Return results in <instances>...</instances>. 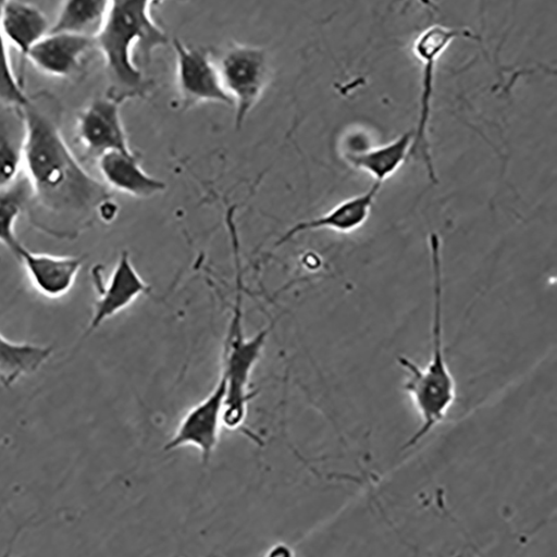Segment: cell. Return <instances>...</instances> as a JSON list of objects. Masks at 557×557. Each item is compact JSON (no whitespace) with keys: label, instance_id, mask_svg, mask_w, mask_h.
Listing matches in <instances>:
<instances>
[{"label":"cell","instance_id":"obj_7","mask_svg":"<svg viewBox=\"0 0 557 557\" xmlns=\"http://www.w3.org/2000/svg\"><path fill=\"white\" fill-rule=\"evenodd\" d=\"M172 46L180 106L184 110L208 103L231 107L213 54L178 38L172 40Z\"/></svg>","mask_w":557,"mask_h":557},{"label":"cell","instance_id":"obj_8","mask_svg":"<svg viewBox=\"0 0 557 557\" xmlns=\"http://www.w3.org/2000/svg\"><path fill=\"white\" fill-rule=\"evenodd\" d=\"M122 103L106 95L84 108L76 120V139L97 160L114 151H132L123 123Z\"/></svg>","mask_w":557,"mask_h":557},{"label":"cell","instance_id":"obj_4","mask_svg":"<svg viewBox=\"0 0 557 557\" xmlns=\"http://www.w3.org/2000/svg\"><path fill=\"white\" fill-rule=\"evenodd\" d=\"M242 281V272L238 269L237 298L224 343L221 366V373L226 380L222 425L228 431L240 430L247 420L248 406L256 395L250 391L251 374L272 331V326H270L251 338L246 337L243 322Z\"/></svg>","mask_w":557,"mask_h":557},{"label":"cell","instance_id":"obj_13","mask_svg":"<svg viewBox=\"0 0 557 557\" xmlns=\"http://www.w3.org/2000/svg\"><path fill=\"white\" fill-rule=\"evenodd\" d=\"M382 187V183L374 182L367 193L347 199L319 216L297 222L276 242L275 247L284 246L311 231L331 230L338 234H350L367 222Z\"/></svg>","mask_w":557,"mask_h":557},{"label":"cell","instance_id":"obj_2","mask_svg":"<svg viewBox=\"0 0 557 557\" xmlns=\"http://www.w3.org/2000/svg\"><path fill=\"white\" fill-rule=\"evenodd\" d=\"M156 2L111 0L104 23L95 38L106 64L107 95L122 104L144 99L151 90V82L136 62V50L149 63L153 53L170 42L166 33L153 20Z\"/></svg>","mask_w":557,"mask_h":557},{"label":"cell","instance_id":"obj_5","mask_svg":"<svg viewBox=\"0 0 557 557\" xmlns=\"http://www.w3.org/2000/svg\"><path fill=\"white\" fill-rule=\"evenodd\" d=\"M213 57L231 107L235 108L236 126L240 129L272 79L269 53L260 46L231 42Z\"/></svg>","mask_w":557,"mask_h":557},{"label":"cell","instance_id":"obj_18","mask_svg":"<svg viewBox=\"0 0 557 557\" xmlns=\"http://www.w3.org/2000/svg\"><path fill=\"white\" fill-rule=\"evenodd\" d=\"M52 354L50 346L16 343L0 334V386L10 388L22 379L37 373Z\"/></svg>","mask_w":557,"mask_h":557},{"label":"cell","instance_id":"obj_19","mask_svg":"<svg viewBox=\"0 0 557 557\" xmlns=\"http://www.w3.org/2000/svg\"><path fill=\"white\" fill-rule=\"evenodd\" d=\"M111 0H63L50 32L96 38L107 17Z\"/></svg>","mask_w":557,"mask_h":557},{"label":"cell","instance_id":"obj_11","mask_svg":"<svg viewBox=\"0 0 557 557\" xmlns=\"http://www.w3.org/2000/svg\"><path fill=\"white\" fill-rule=\"evenodd\" d=\"M96 49L95 38L50 32L34 46L26 61L45 75L69 78L79 71L89 52Z\"/></svg>","mask_w":557,"mask_h":557},{"label":"cell","instance_id":"obj_15","mask_svg":"<svg viewBox=\"0 0 557 557\" xmlns=\"http://www.w3.org/2000/svg\"><path fill=\"white\" fill-rule=\"evenodd\" d=\"M2 29L7 44L26 60L34 46L50 33L51 26L48 17L35 5L10 0L4 10Z\"/></svg>","mask_w":557,"mask_h":557},{"label":"cell","instance_id":"obj_16","mask_svg":"<svg viewBox=\"0 0 557 557\" xmlns=\"http://www.w3.org/2000/svg\"><path fill=\"white\" fill-rule=\"evenodd\" d=\"M26 126L22 110L0 103V189L23 172Z\"/></svg>","mask_w":557,"mask_h":557},{"label":"cell","instance_id":"obj_10","mask_svg":"<svg viewBox=\"0 0 557 557\" xmlns=\"http://www.w3.org/2000/svg\"><path fill=\"white\" fill-rule=\"evenodd\" d=\"M95 282L97 300L87 335L98 331L106 321L128 308L139 297L151 293L150 285L137 272L127 251L120 255L108 281L98 272L95 274Z\"/></svg>","mask_w":557,"mask_h":557},{"label":"cell","instance_id":"obj_6","mask_svg":"<svg viewBox=\"0 0 557 557\" xmlns=\"http://www.w3.org/2000/svg\"><path fill=\"white\" fill-rule=\"evenodd\" d=\"M461 36L470 37L472 35L468 32L434 25L418 36L412 46L413 54L422 62L424 71L420 119H418L417 128L413 131L411 154L424 162L429 176L433 182L437 181V175L431 151L429 127L432 115L435 70L438 60L449 48L450 44Z\"/></svg>","mask_w":557,"mask_h":557},{"label":"cell","instance_id":"obj_22","mask_svg":"<svg viewBox=\"0 0 557 557\" xmlns=\"http://www.w3.org/2000/svg\"><path fill=\"white\" fill-rule=\"evenodd\" d=\"M289 553H293L288 546L284 544L275 545L271 550L269 555H275V556H288Z\"/></svg>","mask_w":557,"mask_h":557},{"label":"cell","instance_id":"obj_12","mask_svg":"<svg viewBox=\"0 0 557 557\" xmlns=\"http://www.w3.org/2000/svg\"><path fill=\"white\" fill-rule=\"evenodd\" d=\"M23 265L33 288L42 297L60 299L74 287L84 259L33 252L24 245L14 256Z\"/></svg>","mask_w":557,"mask_h":557},{"label":"cell","instance_id":"obj_17","mask_svg":"<svg viewBox=\"0 0 557 557\" xmlns=\"http://www.w3.org/2000/svg\"><path fill=\"white\" fill-rule=\"evenodd\" d=\"M413 131L407 132L394 141L374 149L346 153L348 163L357 170L374 177L375 182L384 183L391 178L411 156Z\"/></svg>","mask_w":557,"mask_h":557},{"label":"cell","instance_id":"obj_21","mask_svg":"<svg viewBox=\"0 0 557 557\" xmlns=\"http://www.w3.org/2000/svg\"><path fill=\"white\" fill-rule=\"evenodd\" d=\"M10 0H0V103L22 109L28 103L29 97L13 70L9 45L2 29L3 14Z\"/></svg>","mask_w":557,"mask_h":557},{"label":"cell","instance_id":"obj_3","mask_svg":"<svg viewBox=\"0 0 557 557\" xmlns=\"http://www.w3.org/2000/svg\"><path fill=\"white\" fill-rule=\"evenodd\" d=\"M433 272L432 351L425 367L406 356H398V364L407 373L405 391L409 395L422 424L405 444L403 450L414 447L444 422L456 400V382L444 351L443 334V265L442 243L437 234L430 237Z\"/></svg>","mask_w":557,"mask_h":557},{"label":"cell","instance_id":"obj_20","mask_svg":"<svg viewBox=\"0 0 557 557\" xmlns=\"http://www.w3.org/2000/svg\"><path fill=\"white\" fill-rule=\"evenodd\" d=\"M29 200L30 188L24 175L10 187L0 189V245L13 256L23 246L16 235V224L20 216L26 212Z\"/></svg>","mask_w":557,"mask_h":557},{"label":"cell","instance_id":"obj_14","mask_svg":"<svg viewBox=\"0 0 557 557\" xmlns=\"http://www.w3.org/2000/svg\"><path fill=\"white\" fill-rule=\"evenodd\" d=\"M103 183L110 190L136 199H150L168 189L166 183L149 174L133 151H114L98 159Z\"/></svg>","mask_w":557,"mask_h":557},{"label":"cell","instance_id":"obj_1","mask_svg":"<svg viewBox=\"0 0 557 557\" xmlns=\"http://www.w3.org/2000/svg\"><path fill=\"white\" fill-rule=\"evenodd\" d=\"M21 110L26 126L23 172L30 188L29 221L46 235L74 240L100 220L112 191L70 149L52 101L29 98Z\"/></svg>","mask_w":557,"mask_h":557},{"label":"cell","instance_id":"obj_9","mask_svg":"<svg viewBox=\"0 0 557 557\" xmlns=\"http://www.w3.org/2000/svg\"><path fill=\"white\" fill-rule=\"evenodd\" d=\"M225 394L226 380L220 373L213 391L182 418L164 450L172 451L185 446L196 447L201 454L203 466H207L219 444Z\"/></svg>","mask_w":557,"mask_h":557}]
</instances>
